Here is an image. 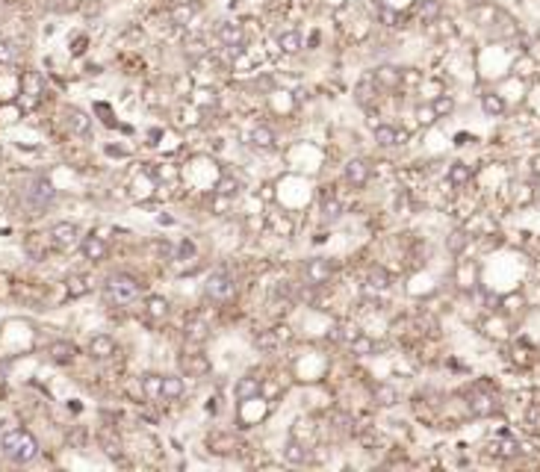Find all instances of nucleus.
<instances>
[{"instance_id":"1","label":"nucleus","mask_w":540,"mask_h":472,"mask_svg":"<svg viewBox=\"0 0 540 472\" xmlns=\"http://www.w3.org/2000/svg\"><path fill=\"white\" fill-rule=\"evenodd\" d=\"M0 451L12 464H33L38 458V440L24 428H9L0 437Z\"/></svg>"},{"instance_id":"2","label":"nucleus","mask_w":540,"mask_h":472,"mask_svg":"<svg viewBox=\"0 0 540 472\" xmlns=\"http://www.w3.org/2000/svg\"><path fill=\"white\" fill-rule=\"evenodd\" d=\"M142 295V283L133 278V274H110L104 281V301L110 307H130V304Z\"/></svg>"},{"instance_id":"3","label":"nucleus","mask_w":540,"mask_h":472,"mask_svg":"<svg viewBox=\"0 0 540 472\" xmlns=\"http://www.w3.org/2000/svg\"><path fill=\"white\" fill-rule=\"evenodd\" d=\"M233 290H237V287H233V278H231V272H224V269L210 272L207 281H204V295H207L210 301H215V304L231 301Z\"/></svg>"},{"instance_id":"4","label":"nucleus","mask_w":540,"mask_h":472,"mask_svg":"<svg viewBox=\"0 0 540 472\" xmlns=\"http://www.w3.org/2000/svg\"><path fill=\"white\" fill-rule=\"evenodd\" d=\"M47 239H51V245L56 251H74V248H80L83 233L74 222H56L51 228V233H47Z\"/></svg>"},{"instance_id":"5","label":"nucleus","mask_w":540,"mask_h":472,"mask_svg":"<svg viewBox=\"0 0 540 472\" xmlns=\"http://www.w3.org/2000/svg\"><path fill=\"white\" fill-rule=\"evenodd\" d=\"M215 38H219V45L224 47V54L231 59L245 54V33L239 24H219L215 27Z\"/></svg>"},{"instance_id":"6","label":"nucleus","mask_w":540,"mask_h":472,"mask_svg":"<svg viewBox=\"0 0 540 472\" xmlns=\"http://www.w3.org/2000/svg\"><path fill=\"white\" fill-rule=\"evenodd\" d=\"M24 198H27V204H30L33 210H45V206L54 204L56 189H54V183L47 180V177H33L30 186H27V192H24Z\"/></svg>"},{"instance_id":"7","label":"nucleus","mask_w":540,"mask_h":472,"mask_svg":"<svg viewBox=\"0 0 540 472\" xmlns=\"http://www.w3.org/2000/svg\"><path fill=\"white\" fill-rule=\"evenodd\" d=\"M372 177V163L363 160V156H355L342 165V180L349 186H366V180Z\"/></svg>"},{"instance_id":"8","label":"nucleus","mask_w":540,"mask_h":472,"mask_svg":"<svg viewBox=\"0 0 540 472\" xmlns=\"http://www.w3.org/2000/svg\"><path fill=\"white\" fill-rule=\"evenodd\" d=\"M304 278H307L313 287H325V283L333 278V266L325 257H313L304 263Z\"/></svg>"},{"instance_id":"9","label":"nucleus","mask_w":540,"mask_h":472,"mask_svg":"<svg viewBox=\"0 0 540 472\" xmlns=\"http://www.w3.org/2000/svg\"><path fill=\"white\" fill-rule=\"evenodd\" d=\"M233 396H237V401H257L263 396V378H254V375L239 378L237 387H233Z\"/></svg>"},{"instance_id":"10","label":"nucleus","mask_w":540,"mask_h":472,"mask_svg":"<svg viewBox=\"0 0 540 472\" xmlns=\"http://www.w3.org/2000/svg\"><path fill=\"white\" fill-rule=\"evenodd\" d=\"M80 251H83V257L89 260V263H101V260H106V239L104 236H97V233H89V236H83V242H80Z\"/></svg>"},{"instance_id":"11","label":"nucleus","mask_w":540,"mask_h":472,"mask_svg":"<svg viewBox=\"0 0 540 472\" xmlns=\"http://www.w3.org/2000/svg\"><path fill=\"white\" fill-rule=\"evenodd\" d=\"M375 142L381 148H399V145L408 142V133L401 130V127H396V124H378L375 127Z\"/></svg>"},{"instance_id":"12","label":"nucleus","mask_w":540,"mask_h":472,"mask_svg":"<svg viewBox=\"0 0 540 472\" xmlns=\"http://www.w3.org/2000/svg\"><path fill=\"white\" fill-rule=\"evenodd\" d=\"M89 354L95 360H110L115 354V340L110 337V333H95V337L89 340Z\"/></svg>"},{"instance_id":"13","label":"nucleus","mask_w":540,"mask_h":472,"mask_svg":"<svg viewBox=\"0 0 540 472\" xmlns=\"http://www.w3.org/2000/svg\"><path fill=\"white\" fill-rule=\"evenodd\" d=\"M180 47H183L186 59H204V56H207V38H204L201 33H186Z\"/></svg>"},{"instance_id":"14","label":"nucleus","mask_w":540,"mask_h":472,"mask_svg":"<svg viewBox=\"0 0 540 472\" xmlns=\"http://www.w3.org/2000/svg\"><path fill=\"white\" fill-rule=\"evenodd\" d=\"M65 124L74 136H89V130H92V118L83 110H77V106H71V110L65 113Z\"/></svg>"},{"instance_id":"15","label":"nucleus","mask_w":540,"mask_h":472,"mask_svg":"<svg viewBox=\"0 0 540 472\" xmlns=\"http://www.w3.org/2000/svg\"><path fill=\"white\" fill-rule=\"evenodd\" d=\"M248 142H251L254 148H260V151H274V148H278V139H274L272 127H266V124H257V127H251V133H248Z\"/></svg>"},{"instance_id":"16","label":"nucleus","mask_w":540,"mask_h":472,"mask_svg":"<svg viewBox=\"0 0 540 472\" xmlns=\"http://www.w3.org/2000/svg\"><path fill=\"white\" fill-rule=\"evenodd\" d=\"M183 392H186V384L180 375H163V390H160L163 401H180Z\"/></svg>"},{"instance_id":"17","label":"nucleus","mask_w":540,"mask_h":472,"mask_svg":"<svg viewBox=\"0 0 540 472\" xmlns=\"http://www.w3.org/2000/svg\"><path fill=\"white\" fill-rule=\"evenodd\" d=\"M372 80H375V86H381V88H396L401 83V68H396V65H381Z\"/></svg>"},{"instance_id":"18","label":"nucleus","mask_w":540,"mask_h":472,"mask_svg":"<svg viewBox=\"0 0 540 472\" xmlns=\"http://www.w3.org/2000/svg\"><path fill=\"white\" fill-rule=\"evenodd\" d=\"M207 337H210V324L204 322V319H189L186 322V340L192 342V346H201V342H207Z\"/></svg>"},{"instance_id":"19","label":"nucleus","mask_w":540,"mask_h":472,"mask_svg":"<svg viewBox=\"0 0 540 472\" xmlns=\"http://www.w3.org/2000/svg\"><path fill=\"white\" fill-rule=\"evenodd\" d=\"M278 47L283 54H298L304 47V36L301 30H283V33L278 36Z\"/></svg>"},{"instance_id":"20","label":"nucleus","mask_w":540,"mask_h":472,"mask_svg":"<svg viewBox=\"0 0 540 472\" xmlns=\"http://www.w3.org/2000/svg\"><path fill=\"white\" fill-rule=\"evenodd\" d=\"M42 92H45L42 74L24 71V77H21V95H27V97H33V101H38V95H42Z\"/></svg>"},{"instance_id":"21","label":"nucleus","mask_w":540,"mask_h":472,"mask_svg":"<svg viewBox=\"0 0 540 472\" xmlns=\"http://www.w3.org/2000/svg\"><path fill=\"white\" fill-rule=\"evenodd\" d=\"M372 399L378 401L381 408H392V405H399V390L392 387V384H375V390H372Z\"/></svg>"},{"instance_id":"22","label":"nucleus","mask_w":540,"mask_h":472,"mask_svg":"<svg viewBox=\"0 0 540 472\" xmlns=\"http://www.w3.org/2000/svg\"><path fill=\"white\" fill-rule=\"evenodd\" d=\"M469 408H473V413H478V416H487V413L496 410V399L490 396V392H473V396H469Z\"/></svg>"},{"instance_id":"23","label":"nucleus","mask_w":540,"mask_h":472,"mask_svg":"<svg viewBox=\"0 0 540 472\" xmlns=\"http://www.w3.org/2000/svg\"><path fill=\"white\" fill-rule=\"evenodd\" d=\"M349 349H351V354H357V357H369V354L378 351V342L366 337V333H357V337L349 342Z\"/></svg>"},{"instance_id":"24","label":"nucleus","mask_w":540,"mask_h":472,"mask_svg":"<svg viewBox=\"0 0 540 472\" xmlns=\"http://www.w3.org/2000/svg\"><path fill=\"white\" fill-rule=\"evenodd\" d=\"M283 460H287V464H296V467L307 464V449H304L298 440H290L287 446H283Z\"/></svg>"},{"instance_id":"25","label":"nucleus","mask_w":540,"mask_h":472,"mask_svg":"<svg viewBox=\"0 0 540 472\" xmlns=\"http://www.w3.org/2000/svg\"><path fill=\"white\" fill-rule=\"evenodd\" d=\"M74 354H77V349H74V342H68V340H60V342L51 346V360L54 363H71Z\"/></svg>"},{"instance_id":"26","label":"nucleus","mask_w":540,"mask_h":472,"mask_svg":"<svg viewBox=\"0 0 540 472\" xmlns=\"http://www.w3.org/2000/svg\"><path fill=\"white\" fill-rule=\"evenodd\" d=\"M473 180V169H469L467 163H451L449 165V183L451 186H467Z\"/></svg>"},{"instance_id":"27","label":"nucleus","mask_w":540,"mask_h":472,"mask_svg":"<svg viewBox=\"0 0 540 472\" xmlns=\"http://www.w3.org/2000/svg\"><path fill=\"white\" fill-rule=\"evenodd\" d=\"M148 319L151 322L169 319V301H165L163 295H151V298H148Z\"/></svg>"},{"instance_id":"28","label":"nucleus","mask_w":540,"mask_h":472,"mask_svg":"<svg viewBox=\"0 0 540 472\" xmlns=\"http://www.w3.org/2000/svg\"><path fill=\"white\" fill-rule=\"evenodd\" d=\"M481 110H484L487 115H502L505 113V101H502V95H496V92H484L481 95Z\"/></svg>"},{"instance_id":"29","label":"nucleus","mask_w":540,"mask_h":472,"mask_svg":"<svg viewBox=\"0 0 540 472\" xmlns=\"http://www.w3.org/2000/svg\"><path fill=\"white\" fill-rule=\"evenodd\" d=\"M493 451L499 458H514L519 451V442L514 437H499V440H493Z\"/></svg>"},{"instance_id":"30","label":"nucleus","mask_w":540,"mask_h":472,"mask_svg":"<svg viewBox=\"0 0 540 472\" xmlns=\"http://www.w3.org/2000/svg\"><path fill=\"white\" fill-rule=\"evenodd\" d=\"M160 390H163V375H142V392L145 399H160Z\"/></svg>"},{"instance_id":"31","label":"nucleus","mask_w":540,"mask_h":472,"mask_svg":"<svg viewBox=\"0 0 540 472\" xmlns=\"http://www.w3.org/2000/svg\"><path fill=\"white\" fill-rule=\"evenodd\" d=\"M467 245H469V236H467L464 231H451V233H449L446 248H449L451 254H464V251H467Z\"/></svg>"},{"instance_id":"32","label":"nucleus","mask_w":540,"mask_h":472,"mask_svg":"<svg viewBox=\"0 0 540 472\" xmlns=\"http://www.w3.org/2000/svg\"><path fill=\"white\" fill-rule=\"evenodd\" d=\"M431 110H434L437 118H446V115L455 113V101H451L449 95H437L434 101H431Z\"/></svg>"},{"instance_id":"33","label":"nucleus","mask_w":540,"mask_h":472,"mask_svg":"<svg viewBox=\"0 0 540 472\" xmlns=\"http://www.w3.org/2000/svg\"><path fill=\"white\" fill-rule=\"evenodd\" d=\"M186 369L195 375H210V360L204 354H192V357H186Z\"/></svg>"},{"instance_id":"34","label":"nucleus","mask_w":540,"mask_h":472,"mask_svg":"<svg viewBox=\"0 0 540 472\" xmlns=\"http://www.w3.org/2000/svg\"><path fill=\"white\" fill-rule=\"evenodd\" d=\"M366 281H369L375 290H387V287H390V274H387L384 269H378V266L366 272Z\"/></svg>"},{"instance_id":"35","label":"nucleus","mask_w":540,"mask_h":472,"mask_svg":"<svg viewBox=\"0 0 540 472\" xmlns=\"http://www.w3.org/2000/svg\"><path fill=\"white\" fill-rule=\"evenodd\" d=\"M322 215H325L328 222L340 219V215H342V201H340V198H328L325 204H322Z\"/></svg>"},{"instance_id":"36","label":"nucleus","mask_w":540,"mask_h":472,"mask_svg":"<svg viewBox=\"0 0 540 472\" xmlns=\"http://www.w3.org/2000/svg\"><path fill=\"white\" fill-rule=\"evenodd\" d=\"M18 59V47L12 42H0V65H12Z\"/></svg>"},{"instance_id":"37","label":"nucleus","mask_w":540,"mask_h":472,"mask_svg":"<svg viewBox=\"0 0 540 472\" xmlns=\"http://www.w3.org/2000/svg\"><path fill=\"white\" fill-rule=\"evenodd\" d=\"M416 121H419L422 127H428V124H434V121H437V115H434V110H431V104L416 106Z\"/></svg>"},{"instance_id":"38","label":"nucleus","mask_w":540,"mask_h":472,"mask_svg":"<svg viewBox=\"0 0 540 472\" xmlns=\"http://www.w3.org/2000/svg\"><path fill=\"white\" fill-rule=\"evenodd\" d=\"M192 15H195V6H178L172 18H174V24H178V27H186L192 21Z\"/></svg>"},{"instance_id":"39","label":"nucleus","mask_w":540,"mask_h":472,"mask_svg":"<svg viewBox=\"0 0 540 472\" xmlns=\"http://www.w3.org/2000/svg\"><path fill=\"white\" fill-rule=\"evenodd\" d=\"M239 189V183L237 180H233V177H222V180L219 183H215V192H222V195H228V198H231V195L233 192H237Z\"/></svg>"},{"instance_id":"40","label":"nucleus","mask_w":540,"mask_h":472,"mask_svg":"<svg viewBox=\"0 0 540 472\" xmlns=\"http://www.w3.org/2000/svg\"><path fill=\"white\" fill-rule=\"evenodd\" d=\"M228 206H231V201H228V195H222V192H215V201H213V213H215V215H224V213H228Z\"/></svg>"},{"instance_id":"41","label":"nucleus","mask_w":540,"mask_h":472,"mask_svg":"<svg viewBox=\"0 0 540 472\" xmlns=\"http://www.w3.org/2000/svg\"><path fill=\"white\" fill-rule=\"evenodd\" d=\"M437 15H440V3L437 0H428V3L422 6V18H425V21H434Z\"/></svg>"},{"instance_id":"42","label":"nucleus","mask_w":540,"mask_h":472,"mask_svg":"<svg viewBox=\"0 0 540 472\" xmlns=\"http://www.w3.org/2000/svg\"><path fill=\"white\" fill-rule=\"evenodd\" d=\"M68 290H71V295H83L89 287H86L83 278H68Z\"/></svg>"},{"instance_id":"43","label":"nucleus","mask_w":540,"mask_h":472,"mask_svg":"<svg viewBox=\"0 0 540 472\" xmlns=\"http://www.w3.org/2000/svg\"><path fill=\"white\" fill-rule=\"evenodd\" d=\"M528 422H535V428H540V408H532V413H528Z\"/></svg>"},{"instance_id":"44","label":"nucleus","mask_w":540,"mask_h":472,"mask_svg":"<svg viewBox=\"0 0 540 472\" xmlns=\"http://www.w3.org/2000/svg\"><path fill=\"white\" fill-rule=\"evenodd\" d=\"M0 160H3V148H0Z\"/></svg>"}]
</instances>
